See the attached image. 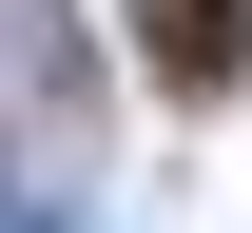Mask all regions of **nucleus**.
<instances>
[{
	"mask_svg": "<svg viewBox=\"0 0 252 233\" xmlns=\"http://www.w3.org/2000/svg\"><path fill=\"white\" fill-rule=\"evenodd\" d=\"M136 20H156L175 78H233V59H252V0H136Z\"/></svg>",
	"mask_w": 252,
	"mask_h": 233,
	"instance_id": "f257e3e1",
	"label": "nucleus"
}]
</instances>
